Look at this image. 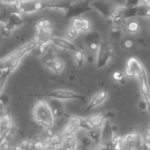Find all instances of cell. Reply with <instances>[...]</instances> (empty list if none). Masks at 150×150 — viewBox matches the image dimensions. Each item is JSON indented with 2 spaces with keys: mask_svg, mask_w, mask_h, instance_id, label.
<instances>
[{
  "mask_svg": "<svg viewBox=\"0 0 150 150\" xmlns=\"http://www.w3.org/2000/svg\"><path fill=\"white\" fill-rule=\"evenodd\" d=\"M78 0H13L15 10L18 13H33L45 9L68 10Z\"/></svg>",
  "mask_w": 150,
  "mask_h": 150,
  "instance_id": "obj_1",
  "label": "cell"
},
{
  "mask_svg": "<svg viewBox=\"0 0 150 150\" xmlns=\"http://www.w3.org/2000/svg\"><path fill=\"white\" fill-rule=\"evenodd\" d=\"M38 47L35 40H31L21 47H18L14 51L8 54L6 56L0 59V71H8L11 73L19 64L21 59L28 53L33 51Z\"/></svg>",
  "mask_w": 150,
  "mask_h": 150,
  "instance_id": "obj_2",
  "label": "cell"
},
{
  "mask_svg": "<svg viewBox=\"0 0 150 150\" xmlns=\"http://www.w3.org/2000/svg\"><path fill=\"white\" fill-rule=\"evenodd\" d=\"M33 119L39 125L46 128L52 127L54 124V115L51 111V108L48 105V103L43 99L39 98L33 109Z\"/></svg>",
  "mask_w": 150,
  "mask_h": 150,
  "instance_id": "obj_3",
  "label": "cell"
},
{
  "mask_svg": "<svg viewBox=\"0 0 150 150\" xmlns=\"http://www.w3.org/2000/svg\"><path fill=\"white\" fill-rule=\"evenodd\" d=\"M91 0H78L65 11V18L73 19L75 18L80 17L84 13H87L91 10Z\"/></svg>",
  "mask_w": 150,
  "mask_h": 150,
  "instance_id": "obj_4",
  "label": "cell"
},
{
  "mask_svg": "<svg viewBox=\"0 0 150 150\" xmlns=\"http://www.w3.org/2000/svg\"><path fill=\"white\" fill-rule=\"evenodd\" d=\"M43 96L48 97L50 98H54L58 100H78V101H85L86 98L77 94L74 91H66V90H54V91H50Z\"/></svg>",
  "mask_w": 150,
  "mask_h": 150,
  "instance_id": "obj_5",
  "label": "cell"
},
{
  "mask_svg": "<svg viewBox=\"0 0 150 150\" xmlns=\"http://www.w3.org/2000/svg\"><path fill=\"white\" fill-rule=\"evenodd\" d=\"M112 56V50L109 43L106 41H101L97 55V67L103 69L106 66L111 57Z\"/></svg>",
  "mask_w": 150,
  "mask_h": 150,
  "instance_id": "obj_6",
  "label": "cell"
},
{
  "mask_svg": "<svg viewBox=\"0 0 150 150\" xmlns=\"http://www.w3.org/2000/svg\"><path fill=\"white\" fill-rule=\"evenodd\" d=\"M12 128V120L11 115L7 112L0 118V146L10 134Z\"/></svg>",
  "mask_w": 150,
  "mask_h": 150,
  "instance_id": "obj_7",
  "label": "cell"
},
{
  "mask_svg": "<svg viewBox=\"0 0 150 150\" xmlns=\"http://www.w3.org/2000/svg\"><path fill=\"white\" fill-rule=\"evenodd\" d=\"M91 8L96 9L98 12H100L104 17L110 18L112 11L114 7L110 2L105 0H95L91 3Z\"/></svg>",
  "mask_w": 150,
  "mask_h": 150,
  "instance_id": "obj_8",
  "label": "cell"
},
{
  "mask_svg": "<svg viewBox=\"0 0 150 150\" xmlns=\"http://www.w3.org/2000/svg\"><path fill=\"white\" fill-rule=\"evenodd\" d=\"M144 67L142 66V64L139 62L138 59L134 58V57H131L128 61H127V68L125 70V75L127 77H134L135 76L138 75V73L143 69Z\"/></svg>",
  "mask_w": 150,
  "mask_h": 150,
  "instance_id": "obj_9",
  "label": "cell"
},
{
  "mask_svg": "<svg viewBox=\"0 0 150 150\" xmlns=\"http://www.w3.org/2000/svg\"><path fill=\"white\" fill-rule=\"evenodd\" d=\"M108 117L107 113H95L87 117L85 120L92 128H100L104 126Z\"/></svg>",
  "mask_w": 150,
  "mask_h": 150,
  "instance_id": "obj_10",
  "label": "cell"
},
{
  "mask_svg": "<svg viewBox=\"0 0 150 150\" xmlns=\"http://www.w3.org/2000/svg\"><path fill=\"white\" fill-rule=\"evenodd\" d=\"M53 38L52 30H40L36 29V34L34 37L38 46H46Z\"/></svg>",
  "mask_w": 150,
  "mask_h": 150,
  "instance_id": "obj_11",
  "label": "cell"
},
{
  "mask_svg": "<svg viewBox=\"0 0 150 150\" xmlns=\"http://www.w3.org/2000/svg\"><path fill=\"white\" fill-rule=\"evenodd\" d=\"M107 95H108V90L107 88H105V89H102L101 91H98L93 97L91 99L88 106H87V111H90L91 110L92 108L101 105L107 98Z\"/></svg>",
  "mask_w": 150,
  "mask_h": 150,
  "instance_id": "obj_12",
  "label": "cell"
},
{
  "mask_svg": "<svg viewBox=\"0 0 150 150\" xmlns=\"http://www.w3.org/2000/svg\"><path fill=\"white\" fill-rule=\"evenodd\" d=\"M23 23H24V20H23V18L21 17L20 13L12 12L10 14V16L8 17L5 24H4V25L11 32L14 28L20 26Z\"/></svg>",
  "mask_w": 150,
  "mask_h": 150,
  "instance_id": "obj_13",
  "label": "cell"
},
{
  "mask_svg": "<svg viewBox=\"0 0 150 150\" xmlns=\"http://www.w3.org/2000/svg\"><path fill=\"white\" fill-rule=\"evenodd\" d=\"M51 41H52L53 44L55 45L56 47H60V48H62V49H65V50H69V51H73V52H75V51L77 49L76 46L73 42H71V41L69 40L61 38V37L53 36Z\"/></svg>",
  "mask_w": 150,
  "mask_h": 150,
  "instance_id": "obj_14",
  "label": "cell"
},
{
  "mask_svg": "<svg viewBox=\"0 0 150 150\" xmlns=\"http://www.w3.org/2000/svg\"><path fill=\"white\" fill-rule=\"evenodd\" d=\"M71 25L74 26L78 32H84V33H89L91 28V23L89 19L83 18H75L72 19Z\"/></svg>",
  "mask_w": 150,
  "mask_h": 150,
  "instance_id": "obj_15",
  "label": "cell"
},
{
  "mask_svg": "<svg viewBox=\"0 0 150 150\" xmlns=\"http://www.w3.org/2000/svg\"><path fill=\"white\" fill-rule=\"evenodd\" d=\"M64 116L69 120V122H72L78 129H83L88 132H90L92 129V127L88 124V122L86 121L85 119H83V118H81L79 116H76V115L64 114Z\"/></svg>",
  "mask_w": 150,
  "mask_h": 150,
  "instance_id": "obj_16",
  "label": "cell"
},
{
  "mask_svg": "<svg viewBox=\"0 0 150 150\" xmlns=\"http://www.w3.org/2000/svg\"><path fill=\"white\" fill-rule=\"evenodd\" d=\"M48 105L51 108V111L53 112L54 117H61V116H63L65 114L63 105L60 100L51 98L49 103H48Z\"/></svg>",
  "mask_w": 150,
  "mask_h": 150,
  "instance_id": "obj_17",
  "label": "cell"
},
{
  "mask_svg": "<svg viewBox=\"0 0 150 150\" xmlns=\"http://www.w3.org/2000/svg\"><path fill=\"white\" fill-rule=\"evenodd\" d=\"M137 76L139 79L140 88H141V91H142V95L150 93V88L149 85V82H148V76H147V73H146L144 68L138 73Z\"/></svg>",
  "mask_w": 150,
  "mask_h": 150,
  "instance_id": "obj_18",
  "label": "cell"
},
{
  "mask_svg": "<svg viewBox=\"0 0 150 150\" xmlns=\"http://www.w3.org/2000/svg\"><path fill=\"white\" fill-rule=\"evenodd\" d=\"M127 31L129 33H136L140 31L141 29V25L140 23L135 20V19H130V21H128V23L126 25Z\"/></svg>",
  "mask_w": 150,
  "mask_h": 150,
  "instance_id": "obj_19",
  "label": "cell"
},
{
  "mask_svg": "<svg viewBox=\"0 0 150 150\" xmlns=\"http://www.w3.org/2000/svg\"><path fill=\"white\" fill-rule=\"evenodd\" d=\"M77 130H78V128L72 122H69L64 127L63 131H62V134H63L64 137H68V136H70V135L75 134Z\"/></svg>",
  "mask_w": 150,
  "mask_h": 150,
  "instance_id": "obj_20",
  "label": "cell"
},
{
  "mask_svg": "<svg viewBox=\"0 0 150 150\" xmlns=\"http://www.w3.org/2000/svg\"><path fill=\"white\" fill-rule=\"evenodd\" d=\"M36 29L52 30V23L48 18H41L36 23Z\"/></svg>",
  "mask_w": 150,
  "mask_h": 150,
  "instance_id": "obj_21",
  "label": "cell"
},
{
  "mask_svg": "<svg viewBox=\"0 0 150 150\" xmlns=\"http://www.w3.org/2000/svg\"><path fill=\"white\" fill-rule=\"evenodd\" d=\"M63 68H64V62L60 58H55L50 66V69L54 73H60L63 69Z\"/></svg>",
  "mask_w": 150,
  "mask_h": 150,
  "instance_id": "obj_22",
  "label": "cell"
},
{
  "mask_svg": "<svg viewBox=\"0 0 150 150\" xmlns=\"http://www.w3.org/2000/svg\"><path fill=\"white\" fill-rule=\"evenodd\" d=\"M65 138H66L65 143H66V146H67V148H68V150L76 149L77 141H76V138L75 134L70 135V136H68V137H65Z\"/></svg>",
  "mask_w": 150,
  "mask_h": 150,
  "instance_id": "obj_23",
  "label": "cell"
},
{
  "mask_svg": "<svg viewBox=\"0 0 150 150\" xmlns=\"http://www.w3.org/2000/svg\"><path fill=\"white\" fill-rule=\"evenodd\" d=\"M85 40H86L87 45H89V44L94 43V42H101V38L98 33L91 32V33H88V34L85 38Z\"/></svg>",
  "mask_w": 150,
  "mask_h": 150,
  "instance_id": "obj_24",
  "label": "cell"
},
{
  "mask_svg": "<svg viewBox=\"0 0 150 150\" xmlns=\"http://www.w3.org/2000/svg\"><path fill=\"white\" fill-rule=\"evenodd\" d=\"M74 59L78 67H82L84 63V54L81 49H76L74 52Z\"/></svg>",
  "mask_w": 150,
  "mask_h": 150,
  "instance_id": "obj_25",
  "label": "cell"
},
{
  "mask_svg": "<svg viewBox=\"0 0 150 150\" xmlns=\"http://www.w3.org/2000/svg\"><path fill=\"white\" fill-rule=\"evenodd\" d=\"M77 34H78V31H77L74 26L70 25V26L68 27V29H67V31H66V35H67V37H68L69 40H74V39H76V36H77Z\"/></svg>",
  "mask_w": 150,
  "mask_h": 150,
  "instance_id": "obj_26",
  "label": "cell"
},
{
  "mask_svg": "<svg viewBox=\"0 0 150 150\" xmlns=\"http://www.w3.org/2000/svg\"><path fill=\"white\" fill-rule=\"evenodd\" d=\"M112 78L115 82H117L119 83H125V75L121 71H114L112 74Z\"/></svg>",
  "mask_w": 150,
  "mask_h": 150,
  "instance_id": "obj_27",
  "label": "cell"
},
{
  "mask_svg": "<svg viewBox=\"0 0 150 150\" xmlns=\"http://www.w3.org/2000/svg\"><path fill=\"white\" fill-rule=\"evenodd\" d=\"M10 75H11V73L8 72V71L1 72V74H0V93L2 91V90L4 89V86L5 83H6V80H7V78H8V76Z\"/></svg>",
  "mask_w": 150,
  "mask_h": 150,
  "instance_id": "obj_28",
  "label": "cell"
},
{
  "mask_svg": "<svg viewBox=\"0 0 150 150\" xmlns=\"http://www.w3.org/2000/svg\"><path fill=\"white\" fill-rule=\"evenodd\" d=\"M142 0H126V4L124 7L126 8H132V7H137L140 6Z\"/></svg>",
  "mask_w": 150,
  "mask_h": 150,
  "instance_id": "obj_29",
  "label": "cell"
},
{
  "mask_svg": "<svg viewBox=\"0 0 150 150\" xmlns=\"http://www.w3.org/2000/svg\"><path fill=\"white\" fill-rule=\"evenodd\" d=\"M134 40L132 39H125L122 42V46L125 49H131L134 47Z\"/></svg>",
  "mask_w": 150,
  "mask_h": 150,
  "instance_id": "obj_30",
  "label": "cell"
},
{
  "mask_svg": "<svg viewBox=\"0 0 150 150\" xmlns=\"http://www.w3.org/2000/svg\"><path fill=\"white\" fill-rule=\"evenodd\" d=\"M8 103H9V98H8V96H6L4 94L0 95V105H2L4 107L5 105H8Z\"/></svg>",
  "mask_w": 150,
  "mask_h": 150,
  "instance_id": "obj_31",
  "label": "cell"
},
{
  "mask_svg": "<svg viewBox=\"0 0 150 150\" xmlns=\"http://www.w3.org/2000/svg\"><path fill=\"white\" fill-rule=\"evenodd\" d=\"M121 142H122V138L120 137V136H113L112 139V142L114 148H116L117 146H120Z\"/></svg>",
  "mask_w": 150,
  "mask_h": 150,
  "instance_id": "obj_32",
  "label": "cell"
},
{
  "mask_svg": "<svg viewBox=\"0 0 150 150\" xmlns=\"http://www.w3.org/2000/svg\"><path fill=\"white\" fill-rule=\"evenodd\" d=\"M112 34L114 35L116 38H119L120 36V34H121V31H120V29L118 28V26H115L112 31Z\"/></svg>",
  "mask_w": 150,
  "mask_h": 150,
  "instance_id": "obj_33",
  "label": "cell"
},
{
  "mask_svg": "<svg viewBox=\"0 0 150 150\" xmlns=\"http://www.w3.org/2000/svg\"><path fill=\"white\" fill-rule=\"evenodd\" d=\"M143 98H144V101H145V103L147 105V107H148V109H149L150 112V93L143 95Z\"/></svg>",
  "mask_w": 150,
  "mask_h": 150,
  "instance_id": "obj_34",
  "label": "cell"
},
{
  "mask_svg": "<svg viewBox=\"0 0 150 150\" xmlns=\"http://www.w3.org/2000/svg\"><path fill=\"white\" fill-rule=\"evenodd\" d=\"M139 106H140V108H141L142 110V109H143V110H145L146 108H148V107H147V105H146V103H145V101H144V102H143V101H142V102L139 104Z\"/></svg>",
  "mask_w": 150,
  "mask_h": 150,
  "instance_id": "obj_35",
  "label": "cell"
},
{
  "mask_svg": "<svg viewBox=\"0 0 150 150\" xmlns=\"http://www.w3.org/2000/svg\"><path fill=\"white\" fill-rule=\"evenodd\" d=\"M4 113H5V112H4V107L2 105H0V116L2 117Z\"/></svg>",
  "mask_w": 150,
  "mask_h": 150,
  "instance_id": "obj_36",
  "label": "cell"
},
{
  "mask_svg": "<svg viewBox=\"0 0 150 150\" xmlns=\"http://www.w3.org/2000/svg\"><path fill=\"white\" fill-rule=\"evenodd\" d=\"M144 148H145V150H150L149 142H146V143H145V145H144Z\"/></svg>",
  "mask_w": 150,
  "mask_h": 150,
  "instance_id": "obj_37",
  "label": "cell"
},
{
  "mask_svg": "<svg viewBox=\"0 0 150 150\" xmlns=\"http://www.w3.org/2000/svg\"><path fill=\"white\" fill-rule=\"evenodd\" d=\"M4 40V37H3V36L0 34V46L2 45V43H3V40Z\"/></svg>",
  "mask_w": 150,
  "mask_h": 150,
  "instance_id": "obj_38",
  "label": "cell"
},
{
  "mask_svg": "<svg viewBox=\"0 0 150 150\" xmlns=\"http://www.w3.org/2000/svg\"><path fill=\"white\" fill-rule=\"evenodd\" d=\"M76 150H83V149H76Z\"/></svg>",
  "mask_w": 150,
  "mask_h": 150,
  "instance_id": "obj_39",
  "label": "cell"
}]
</instances>
